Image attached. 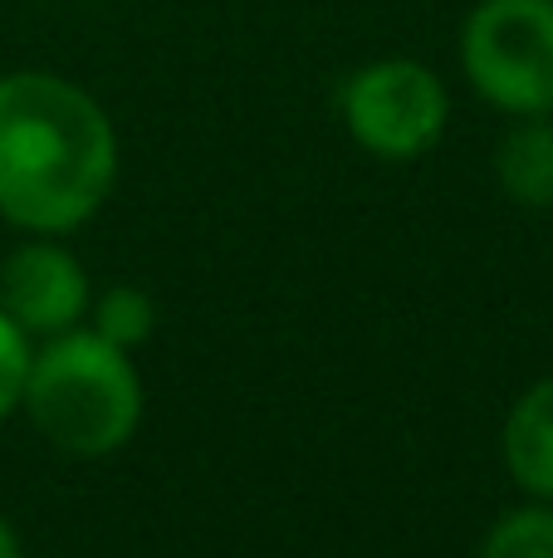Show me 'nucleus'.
Instances as JSON below:
<instances>
[{"mask_svg": "<svg viewBox=\"0 0 553 558\" xmlns=\"http://www.w3.org/2000/svg\"><path fill=\"white\" fill-rule=\"evenodd\" d=\"M118 182V133L88 88L45 69L0 78V216L25 235H74Z\"/></svg>", "mask_w": 553, "mask_h": 558, "instance_id": "1", "label": "nucleus"}, {"mask_svg": "<svg viewBox=\"0 0 553 558\" xmlns=\"http://www.w3.org/2000/svg\"><path fill=\"white\" fill-rule=\"evenodd\" d=\"M20 412L59 456L103 461L123 451L143 422V377L133 367V353L103 343L88 324H78L35 343Z\"/></svg>", "mask_w": 553, "mask_h": 558, "instance_id": "2", "label": "nucleus"}, {"mask_svg": "<svg viewBox=\"0 0 553 558\" xmlns=\"http://www.w3.org/2000/svg\"><path fill=\"white\" fill-rule=\"evenodd\" d=\"M460 74L505 118L553 113V0H480L460 25Z\"/></svg>", "mask_w": 553, "mask_h": 558, "instance_id": "3", "label": "nucleus"}, {"mask_svg": "<svg viewBox=\"0 0 553 558\" xmlns=\"http://www.w3.org/2000/svg\"><path fill=\"white\" fill-rule=\"evenodd\" d=\"M348 137L382 162H411L441 143L451 118V94L421 59H372L348 74L339 94Z\"/></svg>", "mask_w": 553, "mask_h": 558, "instance_id": "4", "label": "nucleus"}, {"mask_svg": "<svg viewBox=\"0 0 553 558\" xmlns=\"http://www.w3.org/2000/svg\"><path fill=\"white\" fill-rule=\"evenodd\" d=\"M88 299L94 279L64 245V235H29L0 260V308L35 343L84 324Z\"/></svg>", "mask_w": 553, "mask_h": 558, "instance_id": "5", "label": "nucleus"}, {"mask_svg": "<svg viewBox=\"0 0 553 558\" xmlns=\"http://www.w3.org/2000/svg\"><path fill=\"white\" fill-rule=\"evenodd\" d=\"M500 461L529 500L553 505V377L534 383L505 416Z\"/></svg>", "mask_w": 553, "mask_h": 558, "instance_id": "6", "label": "nucleus"}, {"mask_svg": "<svg viewBox=\"0 0 553 558\" xmlns=\"http://www.w3.org/2000/svg\"><path fill=\"white\" fill-rule=\"evenodd\" d=\"M495 182L525 211L553 206V113L509 118L505 137L495 143Z\"/></svg>", "mask_w": 553, "mask_h": 558, "instance_id": "7", "label": "nucleus"}, {"mask_svg": "<svg viewBox=\"0 0 553 558\" xmlns=\"http://www.w3.org/2000/svg\"><path fill=\"white\" fill-rule=\"evenodd\" d=\"M84 324L94 328L103 343L133 353V348H143L147 338H152L157 304H152V294H147L143 284H108V289H98V294L88 299Z\"/></svg>", "mask_w": 553, "mask_h": 558, "instance_id": "8", "label": "nucleus"}, {"mask_svg": "<svg viewBox=\"0 0 553 558\" xmlns=\"http://www.w3.org/2000/svg\"><path fill=\"white\" fill-rule=\"evenodd\" d=\"M476 558H553V505L529 500L495 514Z\"/></svg>", "mask_w": 553, "mask_h": 558, "instance_id": "9", "label": "nucleus"}, {"mask_svg": "<svg viewBox=\"0 0 553 558\" xmlns=\"http://www.w3.org/2000/svg\"><path fill=\"white\" fill-rule=\"evenodd\" d=\"M29 353L35 338H25L0 308V422L10 412H20V392H25V373H29Z\"/></svg>", "mask_w": 553, "mask_h": 558, "instance_id": "10", "label": "nucleus"}, {"mask_svg": "<svg viewBox=\"0 0 553 558\" xmlns=\"http://www.w3.org/2000/svg\"><path fill=\"white\" fill-rule=\"evenodd\" d=\"M0 558H25V544H20V534H15V524L0 514Z\"/></svg>", "mask_w": 553, "mask_h": 558, "instance_id": "11", "label": "nucleus"}]
</instances>
